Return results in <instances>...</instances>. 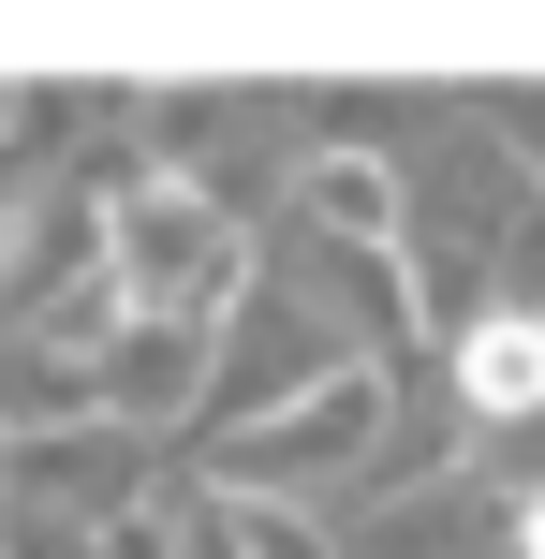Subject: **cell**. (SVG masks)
Returning <instances> with one entry per match:
<instances>
[{
    "label": "cell",
    "mask_w": 545,
    "mask_h": 559,
    "mask_svg": "<svg viewBox=\"0 0 545 559\" xmlns=\"http://www.w3.org/2000/svg\"><path fill=\"white\" fill-rule=\"evenodd\" d=\"M487 531H501V515L472 501L458 472H442V486H399V501H369V515H340V559H472Z\"/></svg>",
    "instance_id": "obj_7"
},
{
    "label": "cell",
    "mask_w": 545,
    "mask_h": 559,
    "mask_svg": "<svg viewBox=\"0 0 545 559\" xmlns=\"http://www.w3.org/2000/svg\"><path fill=\"white\" fill-rule=\"evenodd\" d=\"M442 397H458V427H487V442H545V309L458 324L442 338Z\"/></svg>",
    "instance_id": "obj_5"
},
{
    "label": "cell",
    "mask_w": 545,
    "mask_h": 559,
    "mask_svg": "<svg viewBox=\"0 0 545 559\" xmlns=\"http://www.w3.org/2000/svg\"><path fill=\"white\" fill-rule=\"evenodd\" d=\"M206 397H222V338H192V324H118V354H104V413L133 427V442L206 427Z\"/></svg>",
    "instance_id": "obj_6"
},
{
    "label": "cell",
    "mask_w": 545,
    "mask_h": 559,
    "mask_svg": "<svg viewBox=\"0 0 545 559\" xmlns=\"http://www.w3.org/2000/svg\"><path fill=\"white\" fill-rule=\"evenodd\" d=\"M88 192H104V280H118L133 324L222 338L236 309L265 295V251H251V222H236V192H206L192 163H88Z\"/></svg>",
    "instance_id": "obj_1"
},
{
    "label": "cell",
    "mask_w": 545,
    "mask_h": 559,
    "mask_svg": "<svg viewBox=\"0 0 545 559\" xmlns=\"http://www.w3.org/2000/svg\"><path fill=\"white\" fill-rule=\"evenodd\" d=\"M163 501V442H133L118 413L45 427V442H0V515H59V531H118V515Z\"/></svg>",
    "instance_id": "obj_3"
},
{
    "label": "cell",
    "mask_w": 545,
    "mask_h": 559,
    "mask_svg": "<svg viewBox=\"0 0 545 559\" xmlns=\"http://www.w3.org/2000/svg\"><path fill=\"white\" fill-rule=\"evenodd\" d=\"M501 559H545V486H517V501H501Z\"/></svg>",
    "instance_id": "obj_8"
},
{
    "label": "cell",
    "mask_w": 545,
    "mask_h": 559,
    "mask_svg": "<svg viewBox=\"0 0 545 559\" xmlns=\"http://www.w3.org/2000/svg\"><path fill=\"white\" fill-rule=\"evenodd\" d=\"M281 295L310 309L354 368H413V338H428V280H413V251H324V236H295Z\"/></svg>",
    "instance_id": "obj_4"
},
{
    "label": "cell",
    "mask_w": 545,
    "mask_h": 559,
    "mask_svg": "<svg viewBox=\"0 0 545 559\" xmlns=\"http://www.w3.org/2000/svg\"><path fill=\"white\" fill-rule=\"evenodd\" d=\"M383 442H399V368H324L295 413L265 427H222V472L236 501H295V515H354L383 486Z\"/></svg>",
    "instance_id": "obj_2"
}]
</instances>
